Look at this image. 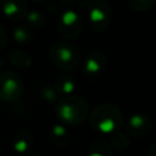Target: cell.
Masks as SVG:
<instances>
[{"label":"cell","instance_id":"obj_1","mask_svg":"<svg viewBox=\"0 0 156 156\" xmlns=\"http://www.w3.org/2000/svg\"><path fill=\"white\" fill-rule=\"evenodd\" d=\"M89 124L93 129L104 133L112 134L123 126L122 111L112 104H101L93 108L89 115Z\"/></svg>","mask_w":156,"mask_h":156},{"label":"cell","instance_id":"obj_2","mask_svg":"<svg viewBox=\"0 0 156 156\" xmlns=\"http://www.w3.org/2000/svg\"><path fill=\"white\" fill-rule=\"evenodd\" d=\"M89 113V105L82 98L77 95H65L60 98L56 105L57 117L68 126H77L83 123Z\"/></svg>","mask_w":156,"mask_h":156},{"label":"cell","instance_id":"obj_3","mask_svg":"<svg viewBox=\"0 0 156 156\" xmlns=\"http://www.w3.org/2000/svg\"><path fill=\"white\" fill-rule=\"evenodd\" d=\"M49 57L56 67L65 71H74L80 63L78 49L65 41L54 43L49 49Z\"/></svg>","mask_w":156,"mask_h":156},{"label":"cell","instance_id":"obj_4","mask_svg":"<svg viewBox=\"0 0 156 156\" xmlns=\"http://www.w3.org/2000/svg\"><path fill=\"white\" fill-rule=\"evenodd\" d=\"M23 93V83L21 77L12 72L5 71L0 76V98L5 102L17 101Z\"/></svg>","mask_w":156,"mask_h":156},{"label":"cell","instance_id":"obj_5","mask_svg":"<svg viewBox=\"0 0 156 156\" xmlns=\"http://www.w3.org/2000/svg\"><path fill=\"white\" fill-rule=\"evenodd\" d=\"M58 32L66 39H76L82 32V22L79 16L73 11L62 13L58 21Z\"/></svg>","mask_w":156,"mask_h":156},{"label":"cell","instance_id":"obj_6","mask_svg":"<svg viewBox=\"0 0 156 156\" xmlns=\"http://www.w3.org/2000/svg\"><path fill=\"white\" fill-rule=\"evenodd\" d=\"M106 65H107L106 56L101 51H93L84 60L83 74L87 78H95L105 69Z\"/></svg>","mask_w":156,"mask_h":156},{"label":"cell","instance_id":"obj_7","mask_svg":"<svg viewBox=\"0 0 156 156\" xmlns=\"http://www.w3.org/2000/svg\"><path fill=\"white\" fill-rule=\"evenodd\" d=\"M151 128V119L143 113H134L128 117L124 129L130 136H143Z\"/></svg>","mask_w":156,"mask_h":156},{"label":"cell","instance_id":"obj_8","mask_svg":"<svg viewBox=\"0 0 156 156\" xmlns=\"http://www.w3.org/2000/svg\"><path fill=\"white\" fill-rule=\"evenodd\" d=\"M108 7L105 2L98 1L89 10L90 27L96 32H102L108 26Z\"/></svg>","mask_w":156,"mask_h":156},{"label":"cell","instance_id":"obj_9","mask_svg":"<svg viewBox=\"0 0 156 156\" xmlns=\"http://www.w3.org/2000/svg\"><path fill=\"white\" fill-rule=\"evenodd\" d=\"M12 146L18 155H27L33 146V135L27 129H20L15 133Z\"/></svg>","mask_w":156,"mask_h":156},{"label":"cell","instance_id":"obj_10","mask_svg":"<svg viewBox=\"0 0 156 156\" xmlns=\"http://www.w3.org/2000/svg\"><path fill=\"white\" fill-rule=\"evenodd\" d=\"M4 13L11 20H18L24 15L26 1L24 0H2L1 1Z\"/></svg>","mask_w":156,"mask_h":156},{"label":"cell","instance_id":"obj_11","mask_svg":"<svg viewBox=\"0 0 156 156\" xmlns=\"http://www.w3.org/2000/svg\"><path fill=\"white\" fill-rule=\"evenodd\" d=\"M112 144L105 138L95 139L88 147V156H112Z\"/></svg>","mask_w":156,"mask_h":156},{"label":"cell","instance_id":"obj_12","mask_svg":"<svg viewBox=\"0 0 156 156\" xmlns=\"http://www.w3.org/2000/svg\"><path fill=\"white\" fill-rule=\"evenodd\" d=\"M49 139L55 146L63 147L69 143L68 129L62 124L52 126V128L50 129V133H49Z\"/></svg>","mask_w":156,"mask_h":156},{"label":"cell","instance_id":"obj_13","mask_svg":"<svg viewBox=\"0 0 156 156\" xmlns=\"http://www.w3.org/2000/svg\"><path fill=\"white\" fill-rule=\"evenodd\" d=\"M54 85L57 89V91L60 93V95H71L76 89L77 82L74 80V78L72 76L62 74L56 78Z\"/></svg>","mask_w":156,"mask_h":156},{"label":"cell","instance_id":"obj_14","mask_svg":"<svg viewBox=\"0 0 156 156\" xmlns=\"http://www.w3.org/2000/svg\"><path fill=\"white\" fill-rule=\"evenodd\" d=\"M9 61L18 68H28L32 65V57L21 50H12L9 54Z\"/></svg>","mask_w":156,"mask_h":156},{"label":"cell","instance_id":"obj_15","mask_svg":"<svg viewBox=\"0 0 156 156\" xmlns=\"http://www.w3.org/2000/svg\"><path fill=\"white\" fill-rule=\"evenodd\" d=\"M111 144L117 151H124L129 145V140L126 133L116 130L111 134Z\"/></svg>","mask_w":156,"mask_h":156},{"label":"cell","instance_id":"obj_16","mask_svg":"<svg viewBox=\"0 0 156 156\" xmlns=\"http://www.w3.org/2000/svg\"><path fill=\"white\" fill-rule=\"evenodd\" d=\"M39 95L40 99L46 101V102H55L58 101L60 99V93L55 88V85H44L39 88Z\"/></svg>","mask_w":156,"mask_h":156},{"label":"cell","instance_id":"obj_17","mask_svg":"<svg viewBox=\"0 0 156 156\" xmlns=\"http://www.w3.org/2000/svg\"><path fill=\"white\" fill-rule=\"evenodd\" d=\"M13 37L18 43H27L30 40V32L26 27H17L13 32Z\"/></svg>","mask_w":156,"mask_h":156},{"label":"cell","instance_id":"obj_18","mask_svg":"<svg viewBox=\"0 0 156 156\" xmlns=\"http://www.w3.org/2000/svg\"><path fill=\"white\" fill-rule=\"evenodd\" d=\"M155 0H129L132 7H134L138 11H146L154 5Z\"/></svg>","mask_w":156,"mask_h":156},{"label":"cell","instance_id":"obj_19","mask_svg":"<svg viewBox=\"0 0 156 156\" xmlns=\"http://www.w3.org/2000/svg\"><path fill=\"white\" fill-rule=\"evenodd\" d=\"M27 20H28V23L32 26V27H40L43 23H44V17L40 12H37V11H33L30 13H28L27 16Z\"/></svg>","mask_w":156,"mask_h":156},{"label":"cell","instance_id":"obj_20","mask_svg":"<svg viewBox=\"0 0 156 156\" xmlns=\"http://www.w3.org/2000/svg\"><path fill=\"white\" fill-rule=\"evenodd\" d=\"M147 156H156V141L149 147V150H147Z\"/></svg>","mask_w":156,"mask_h":156},{"label":"cell","instance_id":"obj_21","mask_svg":"<svg viewBox=\"0 0 156 156\" xmlns=\"http://www.w3.org/2000/svg\"><path fill=\"white\" fill-rule=\"evenodd\" d=\"M72 1H73V0H62V2H63V4H67V2H68V4H71Z\"/></svg>","mask_w":156,"mask_h":156}]
</instances>
